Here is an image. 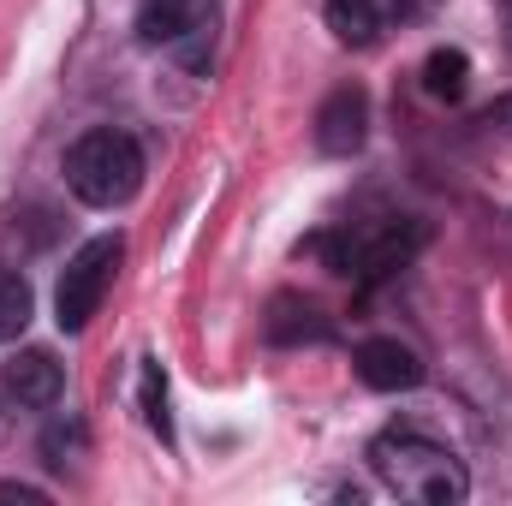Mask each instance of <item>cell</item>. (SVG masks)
<instances>
[{
    "instance_id": "6da1fadb",
    "label": "cell",
    "mask_w": 512,
    "mask_h": 506,
    "mask_svg": "<svg viewBox=\"0 0 512 506\" xmlns=\"http://www.w3.org/2000/svg\"><path fill=\"white\" fill-rule=\"evenodd\" d=\"M370 471L382 477L387 495L417 506H459L471 495V471L453 447L417 435V429H387L370 447Z\"/></svg>"
},
{
    "instance_id": "7a4b0ae2",
    "label": "cell",
    "mask_w": 512,
    "mask_h": 506,
    "mask_svg": "<svg viewBox=\"0 0 512 506\" xmlns=\"http://www.w3.org/2000/svg\"><path fill=\"white\" fill-rule=\"evenodd\" d=\"M143 185V149L131 131H84L72 149H66V191L90 209H120L137 197Z\"/></svg>"
},
{
    "instance_id": "3957f363",
    "label": "cell",
    "mask_w": 512,
    "mask_h": 506,
    "mask_svg": "<svg viewBox=\"0 0 512 506\" xmlns=\"http://www.w3.org/2000/svg\"><path fill=\"white\" fill-rule=\"evenodd\" d=\"M120 233H96L90 245H78L72 262L60 268V286H54V322L66 328V334H84L90 322H96V310H102V298H108V286H114V268H120Z\"/></svg>"
},
{
    "instance_id": "277c9868",
    "label": "cell",
    "mask_w": 512,
    "mask_h": 506,
    "mask_svg": "<svg viewBox=\"0 0 512 506\" xmlns=\"http://www.w3.org/2000/svg\"><path fill=\"white\" fill-rule=\"evenodd\" d=\"M137 36L149 48H179V60L191 72H203L209 42H215V0H143L137 6Z\"/></svg>"
},
{
    "instance_id": "5b68a950",
    "label": "cell",
    "mask_w": 512,
    "mask_h": 506,
    "mask_svg": "<svg viewBox=\"0 0 512 506\" xmlns=\"http://www.w3.org/2000/svg\"><path fill=\"white\" fill-rule=\"evenodd\" d=\"M417 245H423V227H417V221H382V227L346 239V251L334 256V268H352L364 286H376L387 274H399V268L417 256Z\"/></svg>"
},
{
    "instance_id": "8992f818",
    "label": "cell",
    "mask_w": 512,
    "mask_h": 506,
    "mask_svg": "<svg viewBox=\"0 0 512 506\" xmlns=\"http://www.w3.org/2000/svg\"><path fill=\"white\" fill-rule=\"evenodd\" d=\"M364 137H370V96H364L358 84H340V90L322 102V114H316V143H322L328 155H358Z\"/></svg>"
},
{
    "instance_id": "52a82bcc",
    "label": "cell",
    "mask_w": 512,
    "mask_h": 506,
    "mask_svg": "<svg viewBox=\"0 0 512 506\" xmlns=\"http://www.w3.org/2000/svg\"><path fill=\"white\" fill-rule=\"evenodd\" d=\"M358 381L376 393H411L423 381V358L399 340H364L358 346Z\"/></svg>"
},
{
    "instance_id": "ba28073f",
    "label": "cell",
    "mask_w": 512,
    "mask_h": 506,
    "mask_svg": "<svg viewBox=\"0 0 512 506\" xmlns=\"http://www.w3.org/2000/svg\"><path fill=\"white\" fill-rule=\"evenodd\" d=\"M6 393L18 399V405H54L60 393H66V370L54 364V352H18L12 364H6Z\"/></svg>"
},
{
    "instance_id": "9c48e42d",
    "label": "cell",
    "mask_w": 512,
    "mask_h": 506,
    "mask_svg": "<svg viewBox=\"0 0 512 506\" xmlns=\"http://www.w3.org/2000/svg\"><path fill=\"white\" fill-rule=\"evenodd\" d=\"M465 84H471V60H465L459 48H435V54L423 60V90H429L435 102H459Z\"/></svg>"
},
{
    "instance_id": "30bf717a",
    "label": "cell",
    "mask_w": 512,
    "mask_h": 506,
    "mask_svg": "<svg viewBox=\"0 0 512 506\" xmlns=\"http://www.w3.org/2000/svg\"><path fill=\"white\" fill-rule=\"evenodd\" d=\"M328 24H334L340 42L370 48L376 30H382V12H376V0H328Z\"/></svg>"
},
{
    "instance_id": "8fae6325",
    "label": "cell",
    "mask_w": 512,
    "mask_h": 506,
    "mask_svg": "<svg viewBox=\"0 0 512 506\" xmlns=\"http://www.w3.org/2000/svg\"><path fill=\"white\" fill-rule=\"evenodd\" d=\"M30 310H36L30 280H24L18 268H0V346H6V340H18V334L30 328Z\"/></svg>"
},
{
    "instance_id": "7c38bea8",
    "label": "cell",
    "mask_w": 512,
    "mask_h": 506,
    "mask_svg": "<svg viewBox=\"0 0 512 506\" xmlns=\"http://www.w3.org/2000/svg\"><path fill=\"white\" fill-rule=\"evenodd\" d=\"M137 399H143V423H149L161 441H173V417H167V376H161V364H155V358H143V387H137Z\"/></svg>"
},
{
    "instance_id": "4fadbf2b",
    "label": "cell",
    "mask_w": 512,
    "mask_h": 506,
    "mask_svg": "<svg viewBox=\"0 0 512 506\" xmlns=\"http://www.w3.org/2000/svg\"><path fill=\"white\" fill-rule=\"evenodd\" d=\"M483 126H501V131H512V96H501L489 114H483Z\"/></svg>"
}]
</instances>
